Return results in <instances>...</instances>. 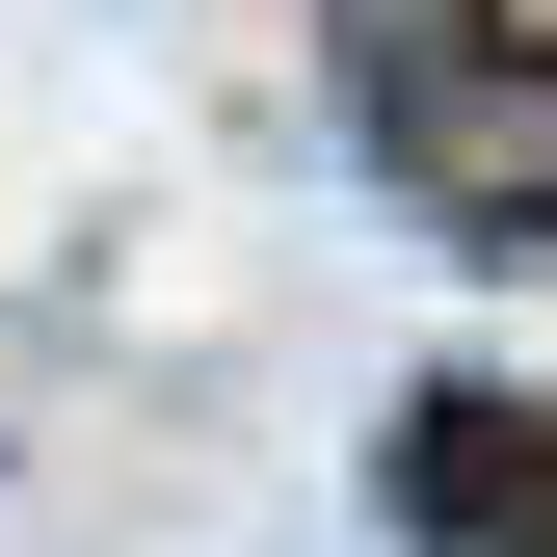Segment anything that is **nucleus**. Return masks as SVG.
I'll return each mask as SVG.
<instances>
[{"label": "nucleus", "mask_w": 557, "mask_h": 557, "mask_svg": "<svg viewBox=\"0 0 557 557\" xmlns=\"http://www.w3.org/2000/svg\"><path fill=\"white\" fill-rule=\"evenodd\" d=\"M345 133H372V186H398L425 239H478V265H531V239H557V53L505 27V0L372 27V53H345Z\"/></svg>", "instance_id": "f257e3e1"}, {"label": "nucleus", "mask_w": 557, "mask_h": 557, "mask_svg": "<svg viewBox=\"0 0 557 557\" xmlns=\"http://www.w3.org/2000/svg\"><path fill=\"white\" fill-rule=\"evenodd\" d=\"M398 531H425V557H557V425H531V398H398Z\"/></svg>", "instance_id": "f03ea898"}]
</instances>
